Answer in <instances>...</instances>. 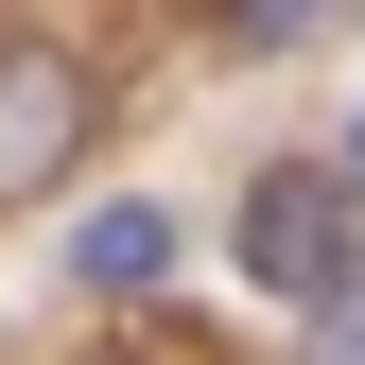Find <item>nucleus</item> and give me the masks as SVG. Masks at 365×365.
<instances>
[{
    "label": "nucleus",
    "mask_w": 365,
    "mask_h": 365,
    "mask_svg": "<svg viewBox=\"0 0 365 365\" xmlns=\"http://www.w3.org/2000/svg\"><path fill=\"white\" fill-rule=\"evenodd\" d=\"M244 279L296 296L313 331H348L365 313V226H348V174H261L244 192Z\"/></svg>",
    "instance_id": "nucleus-1"
},
{
    "label": "nucleus",
    "mask_w": 365,
    "mask_h": 365,
    "mask_svg": "<svg viewBox=\"0 0 365 365\" xmlns=\"http://www.w3.org/2000/svg\"><path fill=\"white\" fill-rule=\"evenodd\" d=\"M87 122H105V105H87V70H70V53H0V209L53 192V174L87 157Z\"/></svg>",
    "instance_id": "nucleus-2"
},
{
    "label": "nucleus",
    "mask_w": 365,
    "mask_h": 365,
    "mask_svg": "<svg viewBox=\"0 0 365 365\" xmlns=\"http://www.w3.org/2000/svg\"><path fill=\"white\" fill-rule=\"evenodd\" d=\"M70 279H87V296H157V279H174V209H157V192L87 209V226H70Z\"/></svg>",
    "instance_id": "nucleus-3"
},
{
    "label": "nucleus",
    "mask_w": 365,
    "mask_h": 365,
    "mask_svg": "<svg viewBox=\"0 0 365 365\" xmlns=\"http://www.w3.org/2000/svg\"><path fill=\"white\" fill-rule=\"evenodd\" d=\"M348 209H365V122H348Z\"/></svg>",
    "instance_id": "nucleus-4"
}]
</instances>
